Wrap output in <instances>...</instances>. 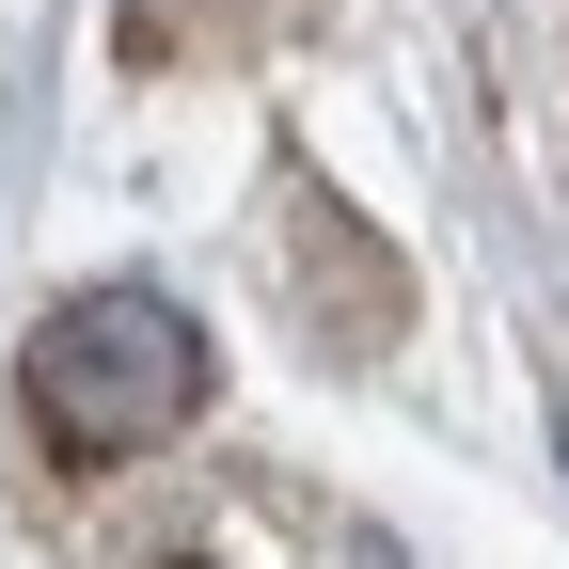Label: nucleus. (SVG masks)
Listing matches in <instances>:
<instances>
[{"label":"nucleus","instance_id":"1","mask_svg":"<svg viewBox=\"0 0 569 569\" xmlns=\"http://www.w3.org/2000/svg\"><path fill=\"white\" fill-rule=\"evenodd\" d=\"M17 396H32V443L48 459H142L206 411V332L159 284H80L32 348H17Z\"/></svg>","mask_w":569,"mask_h":569}]
</instances>
